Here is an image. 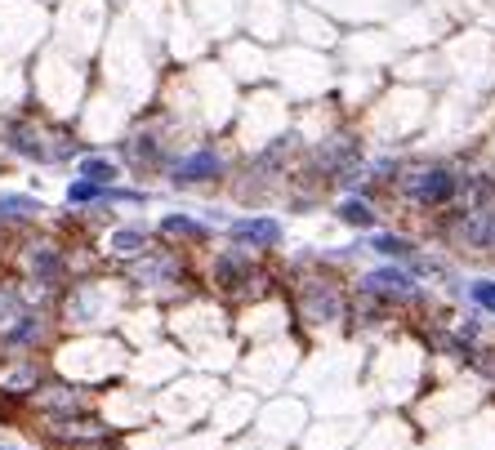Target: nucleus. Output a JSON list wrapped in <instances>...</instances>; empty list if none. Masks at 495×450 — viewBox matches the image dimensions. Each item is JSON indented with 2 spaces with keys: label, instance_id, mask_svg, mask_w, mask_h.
Here are the masks:
<instances>
[{
  "label": "nucleus",
  "instance_id": "5",
  "mask_svg": "<svg viewBox=\"0 0 495 450\" xmlns=\"http://www.w3.org/2000/svg\"><path fill=\"white\" fill-rule=\"evenodd\" d=\"M370 290H384V294H410V277L397 272V268H384V272H370L366 277Z\"/></svg>",
  "mask_w": 495,
  "mask_h": 450
},
{
  "label": "nucleus",
  "instance_id": "3",
  "mask_svg": "<svg viewBox=\"0 0 495 450\" xmlns=\"http://www.w3.org/2000/svg\"><path fill=\"white\" fill-rule=\"evenodd\" d=\"M232 237H237V241H250V245H277V241H281V223H277V219H237V223H232Z\"/></svg>",
  "mask_w": 495,
  "mask_h": 450
},
{
  "label": "nucleus",
  "instance_id": "14",
  "mask_svg": "<svg viewBox=\"0 0 495 450\" xmlns=\"http://www.w3.org/2000/svg\"><path fill=\"white\" fill-rule=\"evenodd\" d=\"M32 263H37V268H41L45 277H50V272H59V259H54V254H37Z\"/></svg>",
  "mask_w": 495,
  "mask_h": 450
},
{
  "label": "nucleus",
  "instance_id": "4",
  "mask_svg": "<svg viewBox=\"0 0 495 450\" xmlns=\"http://www.w3.org/2000/svg\"><path fill=\"white\" fill-rule=\"evenodd\" d=\"M32 214H41V201H32V197H0V223H14V219H32Z\"/></svg>",
  "mask_w": 495,
  "mask_h": 450
},
{
  "label": "nucleus",
  "instance_id": "9",
  "mask_svg": "<svg viewBox=\"0 0 495 450\" xmlns=\"http://www.w3.org/2000/svg\"><path fill=\"white\" fill-rule=\"evenodd\" d=\"M161 232H170V237H206V228H201V223H192V219H183V214L161 219Z\"/></svg>",
  "mask_w": 495,
  "mask_h": 450
},
{
  "label": "nucleus",
  "instance_id": "13",
  "mask_svg": "<svg viewBox=\"0 0 495 450\" xmlns=\"http://www.w3.org/2000/svg\"><path fill=\"white\" fill-rule=\"evenodd\" d=\"M370 245H375V250H379V254H406V250H410V245H406V241H402V237H375V241H370Z\"/></svg>",
  "mask_w": 495,
  "mask_h": 450
},
{
  "label": "nucleus",
  "instance_id": "8",
  "mask_svg": "<svg viewBox=\"0 0 495 450\" xmlns=\"http://www.w3.org/2000/svg\"><path fill=\"white\" fill-rule=\"evenodd\" d=\"M339 219H344V223H357V228H370V223H375V210H370L366 201H344V205H339Z\"/></svg>",
  "mask_w": 495,
  "mask_h": 450
},
{
  "label": "nucleus",
  "instance_id": "6",
  "mask_svg": "<svg viewBox=\"0 0 495 450\" xmlns=\"http://www.w3.org/2000/svg\"><path fill=\"white\" fill-rule=\"evenodd\" d=\"M81 179L117 183V179H121V170H117V161H108V157H85V161H81Z\"/></svg>",
  "mask_w": 495,
  "mask_h": 450
},
{
  "label": "nucleus",
  "instance_id": "7",
  "mask_svg": "<svg viewBox=\"0 0 495 450\" xmlns=\"http://www.w3.org/2000/svg\"><path fill=\"white\" fill-rule=\"evenodd\" d=\"M103 197V183H94V179H77L72 188H68V201L72 205H90V201H99Z\"/></svg>",
  "mask_w": 495,
  "mask_h": 450
},
{
  "label": "nucleus",
  "instance_id": "1",
  "mask_svg": "<svg viewBox=\"0 0 495 450\" xmlns=\"http://www.w3.org/2000/svg\"><path fill=\"white\" fill-rule=\"evenodd\" d=\"M410 197L419 205H442V201L455 197V174L450 170H424V174L410 179Z\"/></svg>",
  "mask_w": 495,
  "mask_h": 450
},
{
  "label": "nucleus",
  "instance_id": "12",
  "mask_svg": "<svg viewBox=\"0 0 495 450\" xmlns=\"http://www.w3.org/2000/svg\"><path fill=\"white\" fill-rule=\"evenodd\" d=\"M468 294H473V303H482L486 312H495V281H473Z\"/></svg>",
  "mask_w": 495,
  "mask_h": 450
},
{
  "label": "nucleus",
  "instance_id": "11",
  "mask_svg": "<svg viewBox=\"0 0 495 450\" xmlns=\"http://www.w3.org/2000/svg\"><path fill=\"white\" fill-rule=\"evenodd\" d=\"M112 250L126 254V259L139 254V250H143V232H117V237H112Z\"/></svg>",
  "mask_w": 495,
  "mask_h": 450
},
{
  "label": "nucleus",
  "instance_id": "2",
  "mask_svg": "<svg viewBox=\"0 0 495 450\" xmlns=\"http://www.w3.org/2000/svg\"><path fill=\"white\" fill-rule=\"evenodd\" d=\"M223 174V161L215 152H192L174 165V183H206V179H219Z\"/></svg>",
  "mask_w": 495,
  "mask_h": 450
},
{
  "label": "nucleus",
  "instance_id": "10",
  "mask_svg": "<svg viewBox=\"0 0 495 450\" xmlns=\"http://www.w3.org/2000/svg\"><path fill=\"white\" fill-rule=\"evenodd\" d=\"M14 152H23L32 161H45V148H41V139L32 130H14Z\"/></svg>",
  "mask_w": 495,
  "mask_h": 450
}]
</instances>
